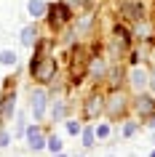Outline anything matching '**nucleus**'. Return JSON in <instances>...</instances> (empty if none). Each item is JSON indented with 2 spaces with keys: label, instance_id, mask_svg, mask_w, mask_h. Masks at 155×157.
Instances as JSON below:
<instances>
[{
  "label": "nucleus",
  "instance_id": "27",
  "mask_svg": "<svg viewBox=\"0 0 155 157\" xmlns=\"http://www.w3.org/2000/svg\"><path fill=\"white\" fill-rule=\"evenodd\" d=\"M107 157H118V155H107Z\"/></svg>",
  "mask_w": 155,
  "mask_h": 157
},
{
  "label": "nucleus",
  "instance_id": "17",
  "mask_svg": "<svg viewBox=\"0 0 155 157\" xmlns=\"http://www.w3.org/2000/svg\"><path fill=\"white\" fill-rule=\"evenodd\" d=\"M94 133H96V141H107L112 136V125L110 123H96L94 125Z\"/></svg>",
  "mask_w": 155,
  "mask_h": 157
},
{
  "label": "nucleus",
  "instance_id": "12",
  "mask_svg": "<svg viewBox=\"0 0 155 157\" xmlns=\"http://www.w3.org/2000/svg\"><path fill=\"white\" fill-rule=\"evenodd\" d=\"M102 112H104V96H91V99L86 101V117L94 120V117H99Z\"/></svg>",
  "mask_w": 155,
  "mask_h": 157
},
{
  "label": "nucleus",
  "instance_id": "5",
  "mask_svg": "<svg viewBox=\"0 0 155 157\" xmlns=\"http://www.w3.org/2000/svg\"><path fill=\"white\" fill-rule=\"evenodd\" d=\"M126 107H128V104H126V96H123L120 91H112L107 96V101H104V112L110 117H118L120 112H126Z\"/></svg>",
  "mask_w": 155,
  "mask_h": 157
},
{
  "label": "nucleus",
  "instance_id": "19",
  "mask_svg": "<svg viewBox=\"0 0 155 157\" xmlns=\"http://www.w3.org/2000/svg\"><path fill=\"white\" fill-rule=\"evenodd\" d=\"M64 128H67V133H70V136H75V139H78V136H80V131H83V123H80V120H75V117H67V120H64Z\"/></svg>",
  "mask_w": 155,
  "mask_h": 157
},
{
  "label": "nucleus",
  "instance_id": "9",
  "mask_svg": "<svg viewBox=\"0 0 155 157\" xmlns=\"http://www.w3.org/2000/svg\"><path fill=\"white\" fill-rule=\"evenodd\" d=\"M40 40V29H38V24H24L22 27V32H19V43L24 45V48H35V43Z\"/></svg>",
  "mask_w": 155,
  "mask_h": 157
},
{
  "label": "nucleus",
  "instance_id": "6",
  "mask_svg": "<svg viewBox=\"0 0 155 157\" xmlns=\"http://www.w3.org/2000/svg\"><path fill=\"white\" fill-rule=\"evenodd\" d=\"M134 109H137L142 117H153L155 115V96H150L147 91L137 93V101H134Z\"/></svg>",
  "mask_w": 155,
  "mask_h": 157
},
{
  "label": "nucleus",
  "instance_id": "25",
  "mask_svg": "<svg viewBox=\"0 0 155 157\" xmlns=\"http://www.w3.org/2000/svg\"><path fill=\"white\" fill-rule=\"evenodd\" d=\"M54 157H67V155H64V149H62V152H56V155H54Z\"/></svg>",
  "mask_w": 155,
  "mask_h": 157
},
{
  "label": "nucleus",
  "instance_id": "26",
  "mask_svg": "<svg viewBox=\"0 0 155 157\" xmlns=\"http://www.w3.org/2000/svg\"><path fill=\"white\" fill-rule=\"evenodd\" d=\"M150 157H155V149H153V152H150Z\"/></svg>",
  "mask_w": 155,
  "mask_h": 157
},
{
  "label": "nucleus",
  "instance_id": "7",
  "mask_svg": "<svg viewBox=\"0 0 155 157\" xmlns=\"http://www.w3.org/2000/svg\"><path fill=\"white\" fill-rule=\"evenodd\" d=\"M120 13L128 21H139V19H145V6H142V0H123Z\"/></svg>",
  "mask_w": 155,
  "mask_h": 157
},
{
  "label": "nucleus",
  "instance_id": "22",
  "mask_svg": "<svg viewBox=\"0 0 155 157\" xmlns=\"http://www.w3.org/2000/svg\"><path fill=\"white\" fill-rule=\"evenodd\" d=\"M11 131L6 128V125H0V149H6V147H11Z\"/></svg>",
  "mask_w": 155,
  "mask_h": 157
},
{
  "label": "nucleus",
  "instance_id": "2",
  "mask_svg": "<svg viewBox=\"0 0 155 157\" xmlns=\"http://www.w3.org/2000/svg\"><path fill=\"white\" fill-rule=\"evenodd\" d=\"M30 72H32V77L40 85H48L51 80H54V75H56V59H54V56H43Z\"/></svg>",
  "mask_w": 155,
  "mask_h": 157
},
{
  "label": "nucleus",
  "instance_id": "23",
  "mask_svg": "<svg viewBox=\"0 0 155 157\" xmlns=\"http://www.w3.org/2000/svg\"><path fill=\"white\" fill-rule=\"evenodd\" d=\"M147 120H150V123H147V128H150V131H155V115H153V117H147Z\"/></svg>",
  "mask_w": 155,
  "mask_h": 157
},
{
  "label": "nucleus",
  "instance_id": "18",
  "mask_svg": "<svg viewBox=\"0 0 155 157\" xmlns=\"http://www.w3.org/2000/svg\"><path fill=\"white\" fill-rule=\"evenodd\" d=\"M46 149H48L51 155H56V152H62V149H64V141L59 139L56 133H51L48 139H46Z\"/></svg>",
  "mask_w": 155,
  "mask_h": 157
},
{
  "label": "nucleus",
  "instance_id": "15",
  "mask_svg": "<svg viewBox=\"0 0 155 157\" xmlns=\"http://www.w3.org/2000/svg\"><path fill=\"white\" fill-rule=\"evenodd\" d=\"M27 115L24 112H16V123H14V139H24V133H27Z\"/></svg>",
  "mask_w": 155,
  "mask_h": 157
},
{
  "label": "nucleus",
  "instance_id": "11",
  "mask_svg": "<svg viewBox=\"0 0 155 157\" xmlns=\"http://www.w3.org/2000/svg\"><path fill=\"white\" fill-rule=\"evenodd\" d=\"M88 75H91V80H104L107 77V59L94 56L88 64Z\"/></svg>",
  "mask_w": 155,
  "mask_h": 157
},
{
  "label": "nucleus",
  "instance_id": "4",
  "mask_svg": "<svg viewBox=\"0 0 155 157\" xmlns=\"http://www.w3.org/2000/svg\"><path fill=\"white\" fill-rule=\"evenodd\" d=\"M128 83H131V88H134L137 93L147 91V88H150V72H147L145 67L134 64V67H131V72H128Z\"/></svg>",
  "mask_w": 155,
  "mask_h": 157
},
{
  "label": "nucleus",
  "instance_id": "3",
  "mask_svg": "<svg viewBox=\"0 0 155 157\" xmlns=\"http://www.w3.org/2000/svg\"><path fill=\"white\" fill-rule=\"evenodd\" d=\"M46 133H43L40 123H30L27 125V133H24V141H27V149L30 152H43L46 149Z\"/></svg>",
  "mask_w": 155,
  "mask_h": 157
},
{
  "label": "nucleus",
  "instance_id": "24",
  "mask_svg": "<svg viewBox=\"0 0 155 157\" xmlns=\"http://www.w3.org/2000/svg\"><path fill=\"white\" fill-rule=\"evenodd\" d=\"M150 91L155 93V75H150Z\"/></svg>",
  "mask_w": 155,
  "mask_h": 157
},
{
  "label": "nucleus",
  "instance_id": "1",
  "mask_svg": "<svg viewBox=\"0 0 155 157\" xmlns=\"http://www.w3.org/2000/svg\"><path fill=\"white\" fill-rule=\"evenodd\" d=\"M48 91L46 88H32L30 91V115H32L35 123H43L46 115H48Z\"/></svg>",
  "mask_w": 155,
  "mask_h": 157
},
{
  "label": "nucleus",
  "instance_id": "10",
  "mask_svg": "<svg viewBox=\"0 0 155 157\" xmlns=\"http://www.w3.org/2000/svg\"><path fill=\"white\" fill-rule=\"evenodd\" d=\"M48 0H27V13L38 21V19H46L48 16Z\"/></svg>",
  "mask_w": 155,
  "mask_h": 157
},
{
  "label": "nucleus",
  "instance_id": "8",
  "mask_svg": "<svg viewBox=\"0 0 155 157\" xmlns=\"http://www.w3.org/2000/svg\"><path fill=\"white\" fill-rule=\"evenodd\" d=\"M0 107H3V112H0V125H6L14 117V112H16V91H6Z\"/></svg>",
  "mask_w": 155,
  "mask_h": 157
},
{
  "label": "nucleus",
  "instance_id": "14",
  "mask_svg": "<svg viewBox=\"0 0 155 157\" xmlns=\"http://www.w3.org/2000/svg\"><path fill=\"white\" fill-rule=\"evenodd\" d=\"M80 144H83V149H94V147H96V133H94V125H83V131H80Z\"/></svg>",
  "mask_w": 155,
  "mask_h": 157
},
{
  "label": "nucleus",
  "instance_id": "13",
  "mask_svg": "<svg viewBox=\"0 0 155 157\" xmlns=\"http://www.w3.org/2000/svg\"><path fill=\"white\" fill-rule=\"evenodd\" d=\"M48 112H51V117H54V123H62L64 115H67L64 99H51V101H48Z\"/></svg>",
  "mask_w": 155,
  "mask_h": 157
},
{
  "label": "nucleus",
  "instance_id": "20",
  "mask_svg": "<svg viewBox=\"0 0 155 157\" xmlns=\"http://www.w3.org/2000/svg\"><path fill=\"white\" fill-rule=\"evenodd\" d=\"M137 131H139V123H137V120H126L123 128H120V136H123V139H131V136H137Z\"/></svg>",
  "mask_w": 155,
  "mask_h": 157
},
{
  "label": "nucleus",
  "instance_id": "28",
  "mask_svg": "<svg viewBox=\"0 0 155 157\" xmlns=\"http://www.w3.org/2000/svg\"><path fill=\"white\" fill-rule=\"evenodd\" d=\"M0 80H3V77H0Z\"/></svg>",
  "mask_w": 155,
  "mask_h": 157
},
{
  "label": "nucleus",
  "instance_id": "21",
  "mask_svg": "<svg viewBox=\"0 0 155 157\" xmlns=\"http://www.w3.org/2000/svg\"><path fill=\"white\" fill-rule=\"evenodd\" d=\"M134 35H137L139 40H150V24H147L145 19H139V21H137V29H134Z\"/></svg>",
  "mask_w": 155,
  "mask_h": 157
},
{
  "label": "nucleus",
  "instance_id": "16",
  "mask_svg": "<svg viewBox=\"0 0 155 157\" xmlns=\"http://www.w3.org/2000/svg\"><path fill=\"white\" fill-rule=\"evenodd\" d=\"M16 61H19V56H16L14 48H3L0 51V64L3 67H16Z\"/></svg>",
  "mask_w": 155,
  "mask_h": 157
}]
</instances>
